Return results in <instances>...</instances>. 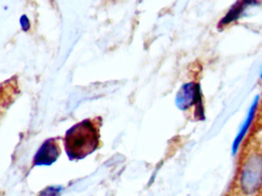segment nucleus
I'll use <instances>...</instances> for the list:
<instances>
[{"label": "nucleus", "mask_w": 262, "mask_h": 196, "mask_svg": "<svg viewBox=\"0 0 262 196\" xmlns=\"http://www.w3.org/2000/svg\"><path fill=\"white\" fill-rule=\"evenodd\" d=\"M225 196H262V129L247 141Z\"/></svg>", "instance_id": "nucleus-1"}, {"label": "nucleus", "mask_w": 262, "mask_h": 196, "mask_svg": "<svg viewBox=\"0 0 262 196\" xmlns=\"http://www.w3.org/2000/svg\"><path fill=\"white\" fill-rule=\"evenodd\" d=\"M60 190L58 187H48L46 190H43L40 194V196H58L59 195Z\"/></svg>", "instance_id": "nucleus-7"}, {"label": "nucleus", "mask_w": 262, "mask_h": 196, "mask_svg": "<svg viewBox=\"0 0 262 196\" xmlns=\"http://www.w3.org/2000/svg\"><path fill=\"white\" fill-rule=\"evenodd\" d=\"M196 104H199H199L202 105L200 88L199 85L194 83L184 85L179 90L177 96V104L178 108L185 110Z\"/></svg>", "instance_id": "nucleus-4"}, {"label": "nucleus", "mask_w": 262, "mask_h": 196, "mask_svg": "<svg viewBox=\"0 0 262 196\" xmlns=\"http://www.w3.org/2000/svg\"><path fill=\"white\" fill-rule=\"evenodd\" d=\"M248 5L247 2H243V4H236L233 8L230 10L228 15L224 18V19L221 21V24H228L231 22L234 21L235 19H238L239 16H241V12H243L244 7Z\"/></svg>", "instance_id": "nucleus-6"}, {"label": "nucleus", "mask_w": 262, "mask_h": 196, "mask_svg": "<svg viewBox=\"0 0 262 196\" xmlns=\"http://www.w3.org/2000/svg\"><path fill=\"white\" fill-rule=\"evenodd\" d=\"M61 154L59 144L56 139L47 140L41 145L34 158L36 165H50L54 163Z\"/></svg>", "instance_id": "nucleus-3"}, {"label": "nucleus", "mask_w": 262, "mask_h": 196, "mask_svg": "<svg viewBox=\"0 0 262 196\" xmlns=\"http://www.w3.org/2000/svg\"><path fill=\"white\" fill-rule=\"evenodd\" d=\"M256 107H257V100H256L254 102H253V105L251 106L249 115H248L247 119H245V124H244L243 127H242V129H241V133L238 135V137H236V140H235V146L237 147L238 144L241 143V140H242V139L245 137L247 131L249 130V126H250L252 120H253V117H254L255 113H256Z\"/></svg>", "instance_id": "nucleus-5"}, {"label": "nucleus", "mask_w": 262, "mask_h": 196, "mask_svg": "<svg viewBox=\"0 0 262 196\" xmlns=\"http://www.w3.org/2000/svg\"><path fill=\"white\" fill-rule=\"evenodd\" d=\"M261 78H262V72H261Z\"/></svg>", "instance_id": "nucleus-8"}, {"label": "nucleus", "mask_w": 262, "mask_h": 196, "mask_svg": "<svg viewBox=\"0 0 262 196\" xmlns=\"http://www.w3.org/2000/svg\"><path fill=\"white\" fill-rule=\"evenodd\" d=\"M100 125V118L84 119L67 132L64 144L70 159H83L98 148Z\"/></svg>", "instance_id": "nucleus-2"}]
</instances>
